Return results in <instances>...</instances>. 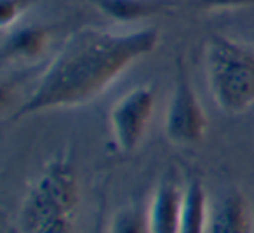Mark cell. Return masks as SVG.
<instances>
[{
	"mask_svg": "<svg viewBox=\"0 0 254 233\" xmlns=\"http://www.w3.org/2000/svg\"><path fill=\"white\" fill-rule=\"evenodd\" d=\"M159 40V30L153 26L129 32L78 30L47 64L32 94L12 112L11 122L92 101L124 71L150 56Z\"/></svg>",
	"mask_w": 254,
	"mask_h": 233,
	"instance_id": "obj_1",
	"label": "cell"
},
{
	"mask_svg": "<svg viewBox=\"0 0 254 233\" xmlns=\"http://www.w3.org/2000/svg\"><path fill=\"white\" fill-rule=\"evenodd\" d=\"M80 186L66 157L46 164L32 181L14 218L18 233H77Z\"/></svg>",
	"mask_w": 254,
	"mask_h": 233,
	"instance_id": "obj_2",
	"label": "cell"
},
{
	"mask_svg": "<svg viewBox=\"0 0 254 233\" xmlns=\"http://www.w3.org/2000/svg\"><path fill=\"white\" fill-rule=\"evenodd\" d=\"M205 80L219 112L240 115L254 106V47L212 33L204 47Z\"/></svg>",
	"mask_w": 254,
	"mask_h": 233,
	"instance_id": "obj_3",
	"label": "cell"
},
{
	"mask_svg": "<svg viewBox=\"0 0 254 233\" xmlns=\"http://www.w3.org/2000/svg\"><path fill=\"white\" fill-rule=\"evenodd\" d=\"M207 127L209 122L204 106L191 87L183 59H178L173 94L164 118L166 138L176 146H193L202 143Z\"/></svg>",
	"mask_w": 254,
	"mask_h": 233,
	"instance_id": "obj_4",
	"label": "cell"
},
{
	"mask_svg": "<svg viewBox=\"0 0 254 233\" xmlns=\"http://www.w3.org/2000/svg\"><path fill=\"white\" fill-rule=\"evenodd\" d=\"M157 92L150 84L136 85L110 108V131L119 152L131 153L143 141L155 113Z\"/></svg>",
	"mask_w": 254,
	"mask_h": 233,
	"instance_id": "obj_5",
	"label": "cell"
},
{
	"mask_svg": "<svg viewBox=\"0 0 254 233\" xmlns=\"http://www.w3.org/2000/svg\"><path fill=\"white\" fill-rule=\"evenodd\" d=\"M185 186L174 174H166L155 186L146 207L152 233H180Z\"/></svg>",
	"mask_w": 254,
	"mask_h": 233,
	"instance_id": "obj_6",
	"label": "cell"
},
{
	"mask_svg": "<svg viewBox=\"0 0 254 233\" xmlns=\"http://www.w3.org/2000/svg\"><path fill=\"white\" fill-rule=\"evenodd\" d=\"M207 233H254V211L240 191H230L211 205Z\"/></svg>",
	"mask_w": 254,
	"mask_h": 233,
	"instance_id": "obj_7",
	"label": "cell"
},
{
	"mask_svg": "<svg viewBox=\"0 0 254 233\" xmlns=\"http://www.w3.org/2000/svg\"><path fill=\"white\" fill-rule=\"evenodd\" d=\"M51 32L42 25H26L12 28L5 33L0 47V58L4 63L11 61H35L49 46Z\"/></svg>",
	"mask_w": 254,
	"mask_h": 233,
	"instance_id": "obj_8",
	"label": "cell"
},
{
	"mask_svg": "<svg viewBox=\"0 0 254 233\" xmlns=\"http://www.w3.org/2000/svg\"><path fill=\"white\" fill-rule=\"evenodd\" d=\"M209 216L211 205L204 183L198 177H191L185 186L180 233H207Z\"/></svg>",
	"mask_w": 254,
	"mask_h": 233,
	"instance_id": "obj_9",
	"label": "cell"
},
{
	"mask_svg": "<svg viewBox=\"0 0 254 233\" xmlns=\"http://www.w3.org/2000/svg\"><path fill=\"white\" fill-rule=\"evenodd\" d=\"M98 9L115 21H136L159 14L167 5L166 0H96Z\"/></svg>",
	"mask_w": 254,
	"mask_h": 233,
	"instance_id": "obj_10",
	"label": "cell"
},
{
	"mask_svg": "<svg viewBox=\"0 0 254 233\" xmlns=\"http://www.w3.org/2000/svg\"><path fill=\"white\" fill-rule=\"evenodd\" d=\"M106 233H152L146 207L129 204L117 209L110 218Z\"/></svg>",
	"mask_w": 254,
	"mask_h": 233,
	"instance_id": "obj_11",
	"label": "cell"
},
{
	"mask_svg": "<svg viewBox=\"0 0 254 233\" xmlns=\"http://www.w3.org/2000/svg\"><path fill=\"white\" fill-rule=\"evenodd\" d=\"M26 7V0H0V26L7 30L14 25L16 19L21 16Z\"/></svg>",
	"mask_w": 254,
	"mask_h": 233,
	"instance_id": "obj_12",
	"label": "cell"
},
{
	"mask_svg": "<svg viewBox=\"0 0 254 233\" xmlns=\"http://www.w3.org/2000/svg\"><path fill=\"white\" fill-rule=\"evenodd\" d=\"M198 5L205 11H223V9H237L253 5L254 0H197Z\"/></svg>",
	"mask_w": 254,
	"mask_h": 233,
	"instance_id": "obj_13",
	"label": "cell"
}]
</instances>
